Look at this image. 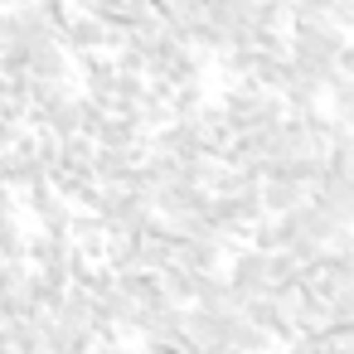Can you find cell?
Listing matches in <instances>:
<instances>
[{
	"instance_id": "obj_1",
	"label": "cell",
	"mask_w": 354,
	"mask_h": 354,
	"mask_svg": "<svg viewBox=\"0 0 354 354\" xmlns=\"http://www.w3.org/2000/svg\"><path fill=\"white\" fill-rule=\"evenodd\" d=\"M68 257H73V243L64 233H25V262L44 272L54 286H68Z\"/></svg>"
},
{
	"instance_id": "obj_2",
	"label": "cell",
	"mask_w": 354,
	"mask_h": 354,
	"mask_svg": "<svg viewBox=\"0 0 354 354\" xmlns=\"http://www.w3.org/2000/svg\"><path fill=\"white\" fill-rule=\"evenodd\" d=\"M107 39H112V30H107L102 20H93V15H78V10H68V20H64V30H59V44H64L68 59L107 54Z\"/></svg>"
},
{
	"instance_id": "obj_3",
	"label": "cell",
	"mask_w": 354,
	"mask_h": 354,
	"mask_svg": "<svg viewBox=\"0 0 354 354\" xmlns=\"http://www.w3.org/2000/svg\"><path fill=\"white\" fill-rule=\"evenodd\" d=\"M25 209H30V218L39 223V233H64V238H68L73 204H68L64 194H54V189H49V180H44V185H35V189H25Z\"/></svg>"
},
{
	"instance_id": "obj_4",
	"label": "cell",
	"mask_w": 354,
	"mask_h": 354,
	"mask_svg": "<svg viewBox=\"0 0 354 354\" xmlns=\"http://www.w3.org/2000/svg\"><path fill=\"white\" fill-rule=\"evenodd\" d=\"M223 281L233 286L238 301L262 296V252H257V248H228V257H223Z\"/></svg>"
},
{
	"instance_id": "obj_5",
	"label": "cell",
	"mask_w": 354,
	"mask_h": 354,
	"mask_svg": "<svg viewBox=\"0 0 354 354\" xmlns=\"http://www.w3.org/2000/svg\"><path fill=\"white\" fill-rule=\"evenodd\" d=\"M25 78H39V83H68V78H73V59L64 54L59 39H30Z\"/></svg>"
},
{
	"instance_id": "obj_6",
	"label": "cell",
	"mask_w": 354,
	"mask_h": 354,
	"mask_svg": "<svg viewBox=\"0 0 354 354\" xmlns=\"http://www.w3.org/2000/svg\"><path fill=\"white\" fill-rule=\"evenodd\" d=\"M223 257H228V243H223V238H214V233L185 238V243L175 248V262H180L185 272H194V277H204V272H218V267H223Z\"/></svg>"
},
{
	"instance_id": "obj_7",
	"label": "cell",
	"mask_w": 354,
	"mask_h": 354,
	"mask_svg": "<svg viewBox=\"0 0 354 354\" xmlns=\"http://www.w3.org/2000/svg\"><path fill=\"white\" fill-rule=\"evenodd\" d=\"M194 306H199V310H214V315H238V310H243V301L233 296V286H228L218 272L194 277Z\"/></svg>"
},
{
	"instance_id": "obj_8",
	"label": "cell",
	"mask_w": 354,
	"mask_h": 354,
	"mask_svg": "<svg viewBox=\"0 0 354 354\" xmlns=\"http://www.w3.org/2000/svg\"><path fill=\"white\" fill-rule=\"evenodd\" d=\"M117 277V291L131 301V306H141V310H156V306H170L165 296H160V286H156V272H141V267H127V272H112Z\"/></svg>"
},
{
	"instance_id": "obj_9",
	"label": "cell",
	"mask_w": 354,
	"mask_h": 354,
	"mask_svg": "<svg viewBox=\"0 0 354 354\" xmlns=\"http://www.w3.org/2000/svg\"><path fill=\"white\" fill-rule=\"evenodd\" d=\"M68 243H73V252H78V257H88V262H102L107 223H102L97 214H73V223H68Z\"/></svg>"
},
{
	"instance_id": "obj_10",
	"label": "cell",
	"mask_w": 354,
	"mask_h": 354,
	"mask_svg": "<svg viewBox=\"0 0 354 354\" xmlns=\"http://www.w3.org/2000/svg\"><path fill=\"white\" fill-rule=\"evenodd\" d=\"M257 204H262V214H291L296 204H306V189L291 185V180H262L257 185Z\"/></svg>"
},
{
	"instance_id": "obj_11",
	"label": "cell",
	"mask_w": 354,
	"mask_h": 354,
	"mask_svg": "<svg viewBox=\"0 0 354 354\" xmlns=\"http://www.w3.org/2000/svg\"><path fill=\"white\" fill-rule=\"evenodd\" d=\"M223 344H228V349H238V354H272V335H267V330H257V325H252V320H243V315H233V320H228Z\"/></svg>"
},
{
	"instance_id": "obj_12",
	"label": "cell",
	"mask_w": 354,
	"mask_h": 354,
	"mask_svg": "<svg viewBox=\"0 0 354 354\" xmlns=\"http://www.w3.org/2000/svg\"><path fill=\"white\" fill-rule=\"evenodd\" d=\"M156 286H160V296H165L170 306H189V301H194V272H185L180 262L160 267V272H156Z\"/></svg>"
},
{
	"instance_id": "obj_13",
	"label": "cell",
	"mask_w": 354,
	"mask_h": 354,
	"mask_svg": "<svg viewBox=\"0 0 354 354\" xmlns=\"http://www.w3.org/2000/svg\"><path fill=\"white\" fill-rule=\"evenodd\" d=\"M54 320L68 325V330H88V325H93V296H88L83 286H68L64 301H59V310H54Z\"/></svg>"
},
{
	"instance_id": "obj_14",
	"label": "cell",
	"mask_w": 354,
	"mask_h": 354,
	"mask_svg": "<svg viewBox=\"0 0 354 354\" xmlns=\"http://www.w3.org/2000/svg\"><path fill=\"white\" fill-rule=\"evenodd\" d=\"M204 102H209L204 97V83H175L170 97H165V112H170V122H189Z\"/></svg>"
},
{
	"instance_id": "obj_15",
	"label": "cell",
	"mask_w": 354,
	"mask_h": 354,
	"mask_svg": "<svg viewBox=\"0 0 354 354\" xmlns=\"http://www.w3.org/2000/svg\"><path fill=\"white\" fill-rule=\"evenodd\" d=\"M0 330H6V344H10L15 354H44V325H35L30 315L0 325Z\"/></svg>"
},
{
	"instance_id": "obj_16",
	"label": "cell",
	"mask_w": 354,
	"mask_h": 354,
	"mask_svg": "<svg viewBox=\"0 0 354 354\" xmlns=\"http://www.w3.org/2000/svg\"><path fill=\"white\" fill-rule=\"evenodd\" d=\"M102 267H112V272L136 267V238H127V233H107V243H102Z\"/></svg>"
},
{
	"instance_id": "obj_17",
	"label": "cell",
	"mask_w": 354,
	"mask_h": 354,
	"mask_svg": "<svg viewBox=\"0 0 354 354\" xmlns=\"http://www.w3.org/2000/svg\"><path fill=\"white\" fill-rule=\"evenodd\" d=\"M325 93H330V107H335V117L339 122H349V112H354V83H349V73H330L325 78Z\"/></svg>"
},
{
	"instance_id": "obj_18",
	"label": "cell",
	"mask_w": 354,
	"mask_h": 354,
	"mask_svg": "<svg viewBox=\"0 0 354 354\" xmlns=\"http://www.w3.org/2000/svg\"><path fill=\"white\" fill-rule=\"evenodd\" d=\"M325 20L349 35V25H354V0H330V6H325Z\"/></svg>"
},
{
	"instance_id": "obj_19",
	"label": "cell",
	"mask_w": 354,
	"mask_h": 354,
	"mask_svg": "<svg viewBox=\"0 0 354 354\" xmlns=\"http://www.w3.org/2000/svg\"><path fill=\"white\" fill-rule=\"evenodd\" d=\"M20 136H25V127H20L15 117H0V156H6V151H10Z\"/></svg>"
},
{
	"instance_id": "obj_20",
	"label": "cell",
	"mask_w": 354,
	"mask_h": 354,
	"mask_svg": "<svg viewBox=\"0 0 354 354\" xmlns=\"http://www.w3.org/2000/svg\"><path fill=\"white\" fill-rule=\"evenodd\" d=\"M15 209H20V204H15V194H10V189H0V223H10V218H15Z\"/></svg>"
},
{
	"instance_id": "obj_21",
	"label": "cell",
	"mask_w": 354,
	"mask_h": 354,
	"mask_svg": "<svg viewBox=\"0 0 354 354\" xmlns=\"http://www.w3.org/2000/svg\"><path fill=\"white\" fill-rule=\"evenodd\" d=\"M6 354H15V349H6Z\"/></svg>"
}]
</instances>
